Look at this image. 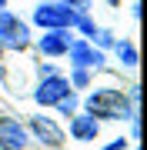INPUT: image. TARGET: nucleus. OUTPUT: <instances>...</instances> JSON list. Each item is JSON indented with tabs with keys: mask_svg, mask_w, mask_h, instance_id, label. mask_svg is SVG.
<instances>
[{
	"mask_svg": "<svg viewBox=\"0 0 147 150\" xmlns=\"http://www.w3.org/2000/svg\"><path fill=\"white\" fill-rule=\"evenodd\" d=\"M90 117H100V120H131L134 117V107L120 90H94L87 100H84Z\"/></svg>",
	"mask_w": 147,
	"mask_h": 150,
	"instance_id": "1",
	"label": "nucleus"
},
{
	"mask_svg": "<svg viewBox=\"0 0 147 150\" xmlns=\"http://www.w3.org/2000/svg\"><path fill=\"white\" fill-rule=\"evenodd\" d=\"M77 20V7L60 4V0H50V4H40L33 10V23L44 30H70Z\"/></svg>",
	"mask_w": 147,
	"mask_h": 150,
	"instance_id": "2",
	"label": "nucleus"
},
{
	"mask_svg": "<svg viewBox=\"0 0 147 150\" xmlns=\"http://www.w3.org/2000/svg\"><path fill=\"white\" fill-rule=\"evenodd\" d=\"M30 43V30L23 20H17L13 13L0 10V47H10V50H23Z\"/></svg>",
	"mask_w": 147,
	"mask_h": 150,
	"instance_id": "3",
	"label": "nucleus"
},
{
	"mask_svg": "<svg viewBox=\"0 0 147 150\" xmlns=\"http://www.w3.org/2000/svg\"><path fill=\"white\" fill-rule=\"evenodd\" d=\"M67 93H70V80H67V77L50 74V77H44V80H40L37 93H33V100H37L40 107H54V103H57V100H64Z\"/></svg>",
	"mask_w": 147,
	"mask_h": 150,
	"instance_id": "4",
	"label": "nucleus"
},
{
	"mask_svg": "<svg viewBox=\"0 0 147 150\" xmlns=\"http://www.w3.org/2000/svg\"><path fill=\"white\" fill-rule=\"evenodd\" d=\"M67 57H70V64L80 67V70H87V67H100V64H104V54H100V50H94L87 40H70Z\"/></svg>",
	"mask_w": 147,
	"mask_h": 150,
	"instance_id": "5",
	"label": "nucleus"
},
{
	"mask_svg": "<svg viewBox=\"0 0 147 150\" xmlns=\"http://www.w3.org/2000/svg\"><path fill=\"white\" fill-rule=\"evenodd\" d=\"M0 147L4 150H23L27 147V130L10 117H0Z\"/></svg>",
	"mask_w": 147,
	"mask_h": 150,
	"instance_id": "6",
	"label": "nucleus"
},
{
	"mask_svg": "<svg viewBox=\"0 0 147 150\" xmlns=\"http://www.w3.org/2000/svg\"><path fill=\"white\" fill-rule=\"evenodd\" d=\"M67 47H70V30H47L40 37V54H47V57L67 54Z\"/></svg>",
	"mask_w": 147,
	"mask_h": 150,
	"instance_id": "7",
	"label": "nucleus"
},
{
	"mask_svg": "<svg viewBox=\"0 0 147 150\" xmlns=\"http://www.w3.org/2000/svg\"><path fill=\"white\" fill-rule=\"evenodd\" d=\"M97 134H100L97 117H90V113H74L70 117V137L74 140H94Z\"/></svg>",
	"mask_w": 147,
	"mask_h": 150,
	"instance_id": "8",
	"label": "nucleus"
},
{
	"mask_svg": "<svg viewBox=\"0 0 147 150\" xmlns=\"http://www.w3.org/2000/svg\"><path fill=\"white\" fill-rule=\"evenodd\" d=\"M30 130L40 137V144H50V147H60V144H64L60 127H54V120H47V117H33L30 120Z\"/></svg>",
	"mask_w": 147,
	"mask_h": 150,
	"instance_id": "9",
	"label": "nucleus"
},
{
	"mask_svg": "<svg viewBox=\"0 0 147 150\" xmlns=\"http://www.w3.org/2000/svg\"><path fill=\"white\" fill-rule=\"evenodd\" d=\"M117 57L124 60L127 67H137V50H134V43H117Z\"/></svg>",
	"mask_w": 147,
	"mask_h": 150,
	"instance_id": "10",
	"label": "nucleus"
},
{
	"mask_svg": "<svg viewBox=\"0 0 147 150\" xmlns=\"http://www.w3.org/2000/svg\"><path fill=\"white\" fill-rule=\"evenodd\" d=\"M54 107H60V113H64V117H74V113H77V97H74V93H67L64 100H57V103H54Z\"/></svg>",
	"mask_w": 147,
	"mask_h": 150,
	"instance_id": "11",
	"label": "nucleus"
},
{
	"mask_svg": "<svg viewBox=\"0 0 147 150\" xmlns=\"http://www.w3.org/2000/svg\"><path fill=\"white\" fill-rule=\"evenodd\" d=\"M70 87H87V70H80V67H77V70H74V80H70Z\"/></svg>",
	"mask_w": 147,
	"mask_h": 150,
	"instance_id": "12",
	"label": "nucleus"
},
{
	"mask_svg": "<svg viewBox=\"0 0 147 150\" xmlns=\"http://www.w3.org/2000/svg\"><path fill=\"white\" fill-rule=\"evenodd\" d=\"M104 150H127V140H124V137H117L114 144H107V147H104Z\"/></svg>",
	"mask_w": 147,
	"mask_h": 150,
	"instance_id": "13",
	"label": "nucleus"
},
{
	"mask_svg": "<svg viewBox=\"0 0 147 150\" xmlns=\"http://www.w3.org/2000/svg\"><path fill=\"white\" fill-rule=\"evenodd\" d=\"M60 4H70V7H77V10H87V0H60Z\"/></svg>",
	"mask_w": 147,
	"mask_h": 150,
	"instance_id": "14",
	"label": "nucleus"
},
{
	"mask_svg": "<svg viewBox=\"0 0 147 150\" xmlns=\"http://www.w3.org/2000/svg\"><path fill=\"white\" fill-rule=\"evenodd\" d=\"M4 7H7V0H0V10H4Z\"/></svg>",
	"mask_w": 147,
	"mask_h": 150,
	"instance_id": "15",
	"label": "nucleus"
},
{
	"mask_svg": "<svg viewBox=\"0 0 147 150\" xmlns=\"http://www.w3.org/2000/svg\"><path fill=\"white\" fill-rule=\"evenodd\" d=\"M107 4H114V7H117V4H120V0H107Z\"/></svg>",
	"mask_w": 147,
	"mask_h": 150,
	"instance_id": "16",
	"label": "nucleus"
},
{
	"mask_svg": "<svg viewBox=\"0 0 147 150\" xmlns=\"http://www.w3.org/2000/svg\"><path fill=\"white\" fill-rule=\"evenodd\" d=\"M0 50H4V47H0Z\"/></svg>",
	"mask_w": 147,
	"mask_h": 150,
	"instance_id": "17",
	"label": "nucleus"
}]
</instances>
